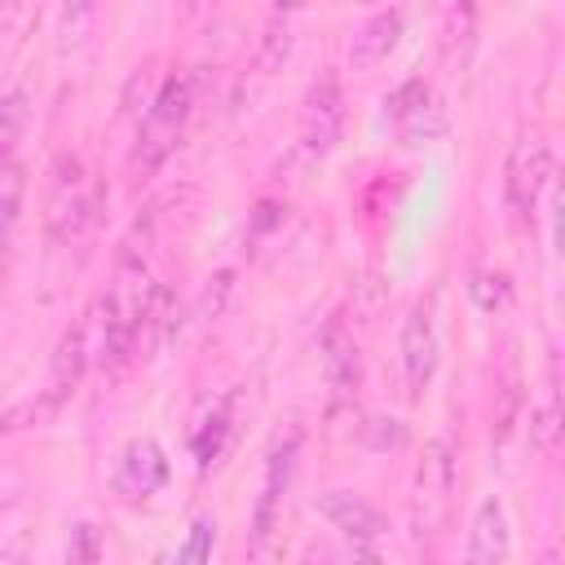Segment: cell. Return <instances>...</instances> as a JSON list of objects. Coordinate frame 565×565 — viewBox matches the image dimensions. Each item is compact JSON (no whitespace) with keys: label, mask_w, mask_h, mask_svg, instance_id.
Here are the masks:
<instances>
[{"label":"cell","mask_w":565,"mask_h":565,"mask_svg":"<svg viewBox=\"0 0 565 565\" xmlns=\"http://www.w3.org/2000/svg\"><path fill=\"white\" fill-rule=\"evenodd\" d=\"M313 508L331 521L335 534H344V539L353 543L358 556H375V543L388 534L384 512H380L375 503H366L362 494H353V490H322V494L313 499Z\"/></svg>","instance_id":"8fae6325"},{"label":"cell","mask_w":565,"mask_h":565,"mask_svg":"<svg viewBox=\"0 0 565 565\" xmlns=\"http://www.w3.org/2000/svg\"><path fill=\"white\" fill-rule=\"evenodd\" d=\"M93 309L88 313H79L62 335H57V349H53V362H49V384H44V406L53 411V406H62L75 388H79V380H84V371H88V358L97 353V340H93Z\"/></svg>","instance_id":"30bf717a"},{"label":"cell","mask_w":565,"mask_h":565,"mask_svg":"<svg viewBox=\"0 0 565 565\" xmlns=\"http://www.w3.org/2000/svg\"><path fill=\"white\" fill-rule=\"evenodd\" d=\"M230 433H234V393H225V397L212 406V415L199 424V433H194V459H199V468H207V463L221 459Z\"/></svg>","instance_id":"e0dca14e"},{"label":"cell","mask_w":565,"mask_h":565,"mask_svg":"<svg viewBox=\"0 0 565 565\" xmlns=\"http://www.w3.org/2000/svg\"><path fill=\"white\" fill-rule=\"evenodd\" d=\"M102 556V530L93 521H75L71 534H66V561L71 565H88Z\"/></svg>","instance_id":"cb8c5ba5"},{"label":"cell","mask_w":565,"mask_h":565,"mask_svg":"<svg viewBox=\"0 0 565 565\" xmlns=\"http://www.w3.org/2000/svg\"><path fill=\"white\" fill-rule=\"evenodd\" d=\"M291 57V18L287 13H274L260 31V44H256V71L260 75H274L282 62Z\"/></svg>","instance_id":"ac0fdd59"},{"label":"cell","mask_w":565,"mask_h":565,"mask_svg":"<svg viewBox=\"0 0 565 565\" xmlns=\"http://www.w3.org/2000/svg\"><path fill=\"white\" fill-rule=\"evenodd\" d=\"M508 296H512V287H508L503 274H477V278H472V300H477L481 309H503Z\"/></svg>","instance_id":"d4e9b609"},{"label":"cell","mask_w":565,"mask_h":565,"mask_svg":"<svg viewBox=\"0 0 565 565\" xmlns=\"http://www.w3.org/2000/svg\"><path fill=\"white\" fill-rule=\"evenodd\" d=\"M344 128V84L335 71H318V79L305 88L300 102V150L309 159H322Z\"/></svg>","instance_id":"8992f818"},{"label":"cell","mask_w":565,"mask_h":565,"mask_svg":"<svg viewBox=\"0 0 565 565\" xmlns=\"http://www.w3.org/2000/svg\"><path fill=\"white\" fill-rule=\"evenodd\" d=\"M106 207V185L84 168L75 150H62L49 168V190H44V234L57 247L84 243Z\"/></svg>","instance_id":"6da1fadb"},{"label":"cell","mask_w":565,"mask_h":565,"mask_svg":"<svg viewBox=\"0 0 565 565\" xmlns=\"http://www.w3.org/2000/svg\"><path fill=\"white\" fill-rule=\"evenodd\" d=\"M230 278H234L230 269H221L216 278H207V282H212V287L203 291V313H207V318H212V313H221V296L230 291Z\"/></svg>","instance_id":"4316f807"},{"label":"cell","mask_w":565,"mask_h":565,"mask_svg":"<svg viewBox=\"0 0 565 565\" xmlns=\"http://www.w3.org/2000/svg\"><path fill=\"white\" fill-rule=\"evenodd\" d=\"M318 353H322V380H327L331 397H335V402L353 397L358 384H362V353H358L353 331H349L340 318H331V322L322 327Z\"/></svg>","instance_id":"7c38bea8"},{"label":"cell","mask_w":565,"mask_h":565,"mask_svg":"<svg viewBox=\"0 0 565 565\" xmlns=\"http://www.w3.org/2000/svg\"><path fill=\"white\" fill-rule=\"evenodd\" d=\"M552 247L565 260V172L552 177Z\"/></svg>","instance_id":"484cf974"},{"label":"cell","mask_w":565,"mask_h":565,"mask_svg":"<svg viewBox=\"0 0 565 565\" xmlns=\"http://www.w3.org/2000/svg\"><path fill=\"white\" fill-rule=\"evenodd\" d=\"M102 9L106 0H62L57 4V53H79L97 31Z\"/></svg>","instance_id":"2e32d148"},{"label":"cell","mask_w":565,"mask_h":565,"mask_svg":"<svg viewBox=\"0 0 565 565\" xmlns=\"http://www.w3.org/2000/svg\"><path fill=\"white\" fill-rule=\"evenodd\" d=\"M305 4H309V0H274V13H287V18H291V13L305 9Z\"/></svg>","instance_id":"83f0119b"},{"label":"cell","mask_w":565,"mask_h":565,"mask_svg":"<svg viewBox=\"0 0 565 565\" xmlns=\"http://www.w3.org/2000/svg\"><path fill=\"white\" fill-rule=\"evenodd\" d=\"M402 9H375L353 35H349V71H375L402 40Z\"/></svg>","instance_id":"5bb4252c"},{"label":"cell","mask_w":565,"mask_h":565,"mask_svg":"<svg viewBox=\"0 0 565 565\" xmlns=\"http://www.w3.org/2000/svg\"><path fill=\"white\" fill-rule=\"evenodd\" d=\"M172 477V463H168V450L154 441V437H132L124 441L119 459H115V472H110V486L119 499L128 503H146L150 494H159Z\"/></svg>","instance_id":"52a82bcc"},{"label":"cell","mask_w":565,"mask_h":565,"mask_svg":"<svg viewBox=\"0 0 565 565\" xmlns=\"http://www.w3.org/2000/svg\"><path fill=\"white\" fill-rule=\"evenodd\" d=\"M26 119H31V97H26L22 84H9L4 97H0V141H4V154H18Z\"/></svg>","instance_id":"d6986e66"},{"label":"cell","mask_w":565,"mask_h":565,"mask_svg":"<svg viewBox=\"0 0 565 565\" xmlns=\"http://www.w3.org/2000/svg\"><path fill=\"white\" fill-rule=\"evenodd\" d=\"M477 18H481V0H455L446 9V22H441V62L450 71L468 66L472 44H477Z\"/></svg>","instance_id":"9a60e30c"},{"label":"cell","mask_w":565,"mask_h":565,"mask_svg":"<svg viewBox=\"0 0 565 565\" xmlns=\"http://www.w3.org/2000/svg\"><path fill=\"white\" fill-rule=\"evenodd\" d=\"M561 521H565V503H561Z\"/></svg>","instance_id":"f1b7e54d"},{"label":"cell","mask_w":565,"mask_h":565,"mask_svg":"<svg viewBox=\"0 0 565 565\" xmlns=\"http://www.w3.org/2000/svg\"><path fill=\"white\" fill-rule=\"evenodd\" d=\"M190 110H194V79L190 75H168L150 106L141 110V124H137V141H132V154H128V168L137 177H150L168 163V154L177 150L185 124H190Z\"/></svg>","instance_id":"7a4b0ae2"},{"label":"cell","mask_w":565,"mask_h":565,"mask_svg":"<svg viewBox=\"0 0 565 565\" xmlns=\"http://www.w3.org/2000/svg\"><path fill=\"white\" fill-rule=\"evenodd\" d=\"M384 119L388 128L406 141V146H419V141H433L441 132V106L433 97V84L424 75H411L402 79L388 97H384Z\"/></svg>","instance_id":"ba28073f"},{"label":"cell","mask_w":565,"mask_h":565,"mask_svg":"<svg viewBox=\"0 0 565 565\" xmlns=\"http://www.w3.org/2000/svg\"><path fill=\"white\" fill-rule=\"evenodd\" d=\"M296 459H300V428L291 424L287 433L274 437V446L265 455V472H260V490H256V508H252L247 556H269L274 552V530L282 521V499H287V486L296 477Z\"/></svg>","instance_id":"277c9868"},{"label":"cell","mask_w":565,"mask_h":565,"mask_svg":"<svg viewBox=\"0 0 565 565\" xmlns=\"http://www.w3.org/2000/svg\"><path fill=\"white\" fill-rule=\"evenodd\" d=\"M212 547H216V516H194L190 521V534H185V543L181 547H172V561H207L212 556Z\"/></svg>","instance_id":"603a6c76"},{"label":"cell","mask_w":565,"mask_h":565,"mask_svg":"<svg viewBox=\"0 0 565 565\" xmlns=\"http://www.w3.org/2000/svg\"><path fill=\"white\" fill-rule=\"evenodd\" d=\"M0 194H4V234H13L18 216H22V194H26V172L18 163V154H4V168H0Z\"/></svg>","instance_id":"7402d4cb"},{"label":"cell","mask_w":565,"mask_h":565,"mask_svg":"<svg viewBox=\"0 0 565 565\" xmlns=\"http://www.w3.org/2000/svg\"><path fill=\"white\" fill-rule=\"evenodd\" d=\"M40 9H44V0H4V4H0V26H4L9 49H18V44L35 31Z\"/></svg>","instance_id":"44dd1931"},{"label":"cell","mask_w":565,"mask_h":565,"mask_svg":"<svg viewBox=\"0 0 565 565\" xmlns=\"http://www.w3.org/2000/svg\"><path fill=\"white\" fill-rule=\"evenodd\" d=\"M534 446L543 450V455H552V450H565V384L552 393V402L534 415Z\"/></svg>","instance_id":"ffe728a7"},{"label":"cell","mask_w":565,"mask_h":565,"mask_svg":"<svg viewBox=\"0 0 565 565\" xmlns=\"http://www.w3.org/2000/svg\"><path fill=\"white\" fill-rule=\"evenodd\" d=\"M455 508V446L450 437H433L419 450L411 481V534L415 543H437L450 525Z\"/></svg>","instance_id":"3957f363"},{"label":"cell","mask_w":565,"mask_h":565,"mask_svg":"<svg viewBox=\"0 0 565 565\" xmlns=\"http://www.w3.org/2000/svg\"><path fill=\"white\" fill-rule=\"evenodd\" d=\"M512 552V521H508V508L499 494H481L477 508H472V521H468V547L463 556L472 565H494V561H508Z\"/></svg>","instance_id":"4fadbf2b"},{"label":"cell","mask_w":565,"mask_h":565,"mask_svg":"<svg viewBox=\"0 0 565 565\" xmlns=\"http://www.w3.org/2000/svg\"><path fill=\"white\" fill-rule=\"evenodd\" d=\"M366 4H371V0H366Z\"/></svg>","instance_id":"f546056e"},{"label":"cell","mask_w":565,"mask_h":565,"mask_svg":"<svg viewBox=\"0 0 565 565\" xmlns=\"http://www.w3.org/2000/svg\"><path fill=\"white\" fill-rule=\"evenodd\" d=\"M437 362H441V340H437V322H433V309L419 300L406 322H402V384H406V397L419 402L437 375Z\"/></svg>","instance_id":"9c48e42d"},{"label":"cell","mask_w":565,"mask_h":565,"mask_svg":"<svg viewBox=\"0 0 565 565\" xmlns=\"http://www.w3.org/2000/svg\"><path fill=\"white\" fill-rule=\"evenodd\" d=\"M552 177H556V168H552L547 141L539 132H525L512 146L508 163H503V199H508V212H516L521 221H530L539 212L543 194L552 190Z\"/></svg>","instance_id":"5b68a950"}]
</instances>
